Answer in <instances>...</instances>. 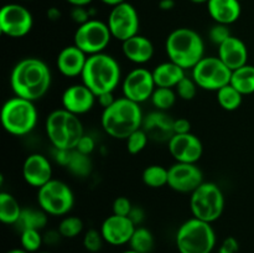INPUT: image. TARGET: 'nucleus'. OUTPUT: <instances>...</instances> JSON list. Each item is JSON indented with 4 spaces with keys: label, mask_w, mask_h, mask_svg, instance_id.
<instances>
[{
    "label": "nucleus",
    "mask_w": 254,
    "mask_h": 253,
    "mask_svg": "<svg viewBox=\"0 0 254 253\" xmlns=\"http://www.w3.org/2000/svg\"><path fill=\"white\" fill-rule=\"evenodd\" d=\"M52 77L42 60L26 57L17 62L10 74V86L16 97L36 102L49 92Z\"/></svg>",
    "instance_id": "1"
},
{
    "label": "nucleus",
    "mask_w": 254,
    "mask_h": 253,
    "mask_svg": "<svg viewBox=\"0 0 254 253\" xmlns=\"http://www.w3.org/2000/svg\"><path fill=\"white\" fill-rule=\"evenodd\" d=\"M143 112L138 103L122 97L103 109L101 123L104 131L114 139L126 140L131 133L141 128Z\"/></svg>",
    "instance_id": "2"
},
{
    "label": "nucleus",
    "mask_w": 254,
    "mask_h": 253,
    "mask_svg": "<svg viewBox=\"0 0 254 253\" xmlns=\"http://www.w3.org/2000/svg\"><path fill=\"white\" fill-rule=\"evenodd\" d=\"M82 83L88 87L97 97L113 92L121 82L122 72L118 61L108 54L88 56L81 74Z\"/></svg>",
    "instance_id": "3"
},
{
    "label": "nucleus",
    "mask_w": 254,
    "mask_h": 253,
    "mask_svg": "<svg viewBox=\"0 0 254 253\" xmlns=\"http://www.w3.org/2000/svg\"><path fill=\"white\" fill-rule=\"evenodd\" d=\"M169 60L184 69H192L205 57V42L200 34L189 27H179L169 34L165 42Z\"/></svg>",
    "instance_id": "4"
},
{
    "label": "nucleus",
    "mask_w": 254,
    "mask_h": 253,
    "mask_svg": "<svg viewBox=\"0 0 254 253\" xmlns=\"http://www.w3.org/2000/svg\"><path fill=\"white\" fill-rule=\"evenodd\" d=\"M45 130L55 149L73 150L84 135L83 124L79 117L64 108L56 109L47 116Z\"/></svg>",
    "instance_id": "5"
},
{
    "label": "nucleus",
    "mask_w": 254,
    "mask_h": 253,
    "mask_svg": "<svg viewBox=\"0 0 254 253\" xmlns=\"http://www.w3.org/2000/svg\"><path fill=\"white\" fill-rule=\"evenodd\" d=\"M175 241L180 253H212L216 233L211 223L192 217L179 227Z\"/></svg>",
    "instance_id": "6"
},
{
    "label": "nucleus",
    "mask_w": 254,
    "mask_h": 253,
    "mask_svg": "<svg viewBox=\"0 0 254 253\" xmlns=\"http://www.w3.org/2000/svg\"><path fill=\"white\" fill-rule=\"evenodd\" d=\"M1 124L5 130L15 136H22L34 130L37 123L35 102L21 97L7 99L1 108Z\"/></svg>",
    "instance_id": "7"
},
{
    "label": "nucleus",
    "mask_w": 254,
    "mask_h": 253,
    "mask_svg": "<svg viewBox=\"0 0 254 253\" xmlns=\"http://www.w3.org/2000/svg\"><path fill=\"white\" fill-rule=\"evenodd\" d=\"M192 217L212 223L222 216L225 210V195L215 183L203 181L190 197Z\"/></svg>",
    "instance_id": "8"
},
{
    "label": "nucleus",
    "mask_w": 254,
    "mask_h": 253,
    "mask_svg": "<svg viewBox=\"0 0 254 253\" xmlns=\"http://www.w3.org/2000/svg\"><path fill=\"white\" fill-rule=\"evenodd\" d=\"M37 202L47 215L64 216L73 208V191L64 181L52 179L39 189Z\"/></svg>",
    "instance_id": "9"
},
{
    "label": "nucleus",
    "mask_w": 254,
    "mask_h": 253,
    "mask_svg": "<svg viewBox=\"0 0 254 253\" xmlns=\"http://www.w3.org/2000/svg\"><path fill=\"white\" fill-rule=\"evenodd\" d=\"M232 71L213 56H205L192 68V78L198 88L205 91H216L231 83Z\"/></svg>",
    "instance_id": "10"
},
{
    "label": "nucleus",
    "mask_w": 254,
    "mask_h": 253,
    "mask_svg": "<svg viewBox=\"0 0 254 253\" xmlns=\"http://www.w3.org/2000/svg\"><path fill=\"white\" fill-rule=\"evenodd\" d=\"M112 34L107 22L97 19L79 25L74 32V44L86 55H97L104 52L111 42Z\"/></svg>",
    "instance_id": "11"
},
{
    "label": "nucleus",
    "mask_w": 254,
    "mask_h": 253,
    "mask_svg": "<svg viewBox=\"0 0 254 253\" xmlns=\"http://www.w3.org/2000/svg\"><path fill=\"white\" fill-rule=\"evenodd\" d=\"M107 24H108L109 30H111L112 37L123 42L138 35V11L131 4L123 1L112 7Z\"/></svg>",
    "instance_id": "12"
},
{
    "label": "nucleus",
    "mask_w": 254,
    "mask_h": 253,
    "mask_svg": "<svg viewBox=\"0 0 254 253\" xmlns=\"http://www.w3.org/2000/svg\"><path fill=\"white\" fill-rule=\"evenodd\" d=\"M34 17L29 9L20 4H6L0 10V30L11 39H21L32 29Z\"/></svg>",
    "instance_id": "13"
},
{
    "label": "nucleus",
    "mask_w": 254,
    "mask_h": 253,
    "mask_svg": "<svg viewBox=\"0 0 254 253\" xmlns=\"http://www.w3.org/2000/svg\"><path fill=\"white\" fill-rule=\"evenodd\" d=\"M156 88L154 81L153 71L138 67L134 68L124 77L122 83L123 97L140 104L151 98L154 91Z\"/></svg>",
    "instance_id": "14"
},
{
    "label": "nucleus",
    "mask_w": 254,
    "mask_h": 253,
    "mask_svg": "<svg viewBox=\"0 0 254 253\" xmlns=\"http://www.w3.org/2000/svg\"><path fill=\"white\" fill-rule=\"evenodd\" d=\"M203 183V174L196 164L175 163L169 168L168 186L176 192L192 193Z\"/></svg>",
    "instance_id": "15"
},
{
    "label": "nucleus",
    "mask_w": 254,
    "mask_h": 253,
    "mask_svg": "<svg viewBox=\"0 0 254 253\" xmlns=\"http://www.w3.org/2000/svg\"><path fill=\"white\" fill-rule=\"evenodd\" d=\"M168 145L169 151L176 163L196 164L203 153L202 143L192 133L175 134L169 140Z\"/></svg>",
    "instance_id": "16"
},
{
    "label": "nucleus",
    "mask_w": 254,
    "mask_h": 253,
    "mask_svg": "<svg viewBox=\"0 0 254 253\" xmlns=\"http://www.w3.org/2000/svg\"><path fill=\"white\" fill-rule=\"evenodd\" d=\"M136 226L133 221L126 216L112 215L103 221L101 226V233L104 242L112 246H123L129 243Z\"/></svg>",
    "instance_id": "17"
},
{
    "label": "nucleus",
    "mask_w": 254,
    "mask_h": 253,
    "mask_svg": "<svg viewBox=\"0 0 254 253\" xmlns=\"http://www.w3.org/2000/svg\"><path fill=\"white\" fill-rule=\"evenodd\" d=\"M97 101V96L88 88L81 84H72L64 89L62 94V107L66 111L81 116L93 108Z\"/></svg>",
    "instance_id": "18"
},
{
    "label": "nucleus",
    "mask_w": 254,
    "mask_h": 253,
    "mask_svg": "<svg viewBox=\"0 0 254 253\" xmlns=\"http://www.w3.org/2000/svg\"><path fill=\"white\" fill-rule=\"evenodd\" d=\"M22 176L26 184L40 189L52 180V166L42 154H30L22 164Z\"/></svg>",
    "instance_id": "19"
},
{
    "label": "nucleus",
    "mask_w": 254,
    "mask_h": 253,
    "mask_svg": "<svg viewBox=\"0 0 254 253\" xmlns=\"http://www.w3.org/2000/svg\"><path fill=\"white\" fill-rule=\"evenodd\" d=\"M141 129L149 136V140L158 143H169L175 135L174 131V119L166 114V112L155 111L144 117Z\"/></svg>",
    "instance_id": "20"
},
{
    "label": "nucleus",
    "mask_w": 254,
    "mask_h": 253,
    "mask_svg": "<svg viewBox=\"0 0 254 253\" xmlns=\"http://www.w3.org/2000/svg\"><path fill=\"white\" fill-rule=\"evenodd\" d=\"M87 55L76 45L66 46L60 51L56 59L57 69L64 77L81 76L87 62Z\"/></svg>",
    "instance_id": "21"
},
{
    "label": "nucleus",
    "mask_w": 254,
    "mask_h": 253,
    "mask_svg": "<svg viewBox=\"0 0 254 253\" xmlns=\"http://www.w3.org/2000/svg\"><path fill=\"white\" fill-rule=\"evenodd\" d=\"M218 59L231 71H235L248 63V49L242 40L236 36H230L218 46Z\"/></svg>",
    "instance_id": "22"
},
{
    "label": "nucleus",
    "mask_w": 254,
    "mask_h": 253,
    "mask_svg": "<svg viewBox=\"0 0 254 253\" xmlns=\"http://www.w3.org/2000/svg\"><path fill=\"white\" fill-rule=\"evenodd\" d=\"M123 55L136 64H144L150 61L154 56V45L148 37L135 35L122 42Z\"/></svg>",
    "instance_id": "23"
},
{
    "label": "nucleus",
    "mask_w": 254,
    "mask_h": 253,
    "mask_svg": "<svg viewBox=\"0 0 254 253\" xmlns=\"http://www.w3.org/2000/svg\"><path fill=\"white\" fill-rule=\"evenodd\" d=\"M207 10L213 21L228 26L237 21L242 12L240 0H210Z\"/></svg>",
    "instance_id": "24"
},
{
    "label": "nucleus",
    "mask_w": 254,
    "mask_h": 253,
    "mask_svg": "<svg viewBox=\"0 0 254 253\" xmlns=\"http://www.w3.org/2000/svg\"><path fill=\"white\" fill-rule=\"evenodd\" d=\"M154 81L156 87H166V88H175L179 82L186 76L185 69L176 64L173 61H166L158 64L153 69Z\"/></svg>",
    "instance_id": "25"
},
{
    "label": "nucleus",
    "mask_w": 254,
    "mask_h": 253,
    "mask_svg": "<svg viewBox=\"0 0 254 253\" xmlns=\"http://www.w3.org/2000/svg\"><path fill=\"white\" fill-rule=\"evenodd\" d=\"M49 215L42 208H22L19 221L16 222L20 232L24 230H44L47 225Z\"/></svg>",
    "instance_id": "26"
},
{
    "label": "nucleus",
    "mask_w": 254,
    "mask_h": 253,
    "mask_svg": "<svg viewBox=\"0 0 254 253\" xmlns=\"http://www.w3.org/2000/svg\"><path fill=\"white\" fill-rule=\"evenodd\" d=\"M19 201L9 192H0V220L5 225H16L21 215Z\"/></svg>",
    "instance_id": "27"
},
{
    "label": "nucleus",
    "mask_w": 254,
    "mask_h": 253,
    "mask_svg": "<svg viewBox=\"0 0 254 253\" xmlns=\"http://www.w3.org/2000/svg\"><path fill=\"white\" fill-rule=\"evenodd\" d=\"M243 96L254 93V66L245 64L243 67L232 71L231 83Z\"/></svg>",
    "instance_id": "28"
},
{
    "label": "nucleus",
    "mask_w": 254,
    "mask_h": 253,
    "mask_svg": "<svg viewBox=\"0 0 254 253\" xmlns=\"http://www.w3.org/2000/svg\"><path fill=\"white\" fill-rule=\"evenodd\" d=\"M141 179H143V183L148 188H164V186L168 185L169 169L164 168L161 165H149L148 168L144 169Z\"/></svg>",
    "instance_id": "29"
},
{
    "label": "nucleus",
    "mask_w": 254,
    "mask_h": 253,
    "mask_svg": "<svg viewBox=\"0 0 254 253\" xmlns=\"http://www.w3.org/2000/svg\"><path fill=\"white\" fill-rule=\"evenodd\" d=\"M72 175L77 178H87L92 173V160L89 155L73 149L68 165L66 166Z\"/></svg>",
    "instance_id": "30"
},
{
    "label": "nucleus",
    "mask_w": 254,
    "mask_h": 253,
    "mask_svg": "<svg viewBox=\"0 0 254 253\" xmlns=\"http://www.w3.org/2000/svg\"><path fill=\"white\" fill-rule=\"evenodd\" d=\"M154 245H155V240H154L153 233L145 227H136L129 241L130 250L139 253H150Z\"/></svg>",
    "instance_id": "31"
},
{
    "label": "nucleus",
    "mask_w": 254,
    "mask_h": 253,
    "mask_svg": "<svg viewBox=\"0 0 254 253\" xmlns=\"http://www.w3.org/2000/svg\"><path fill=\"white\" fill-rule=\"evenodd\" d=\"M243 94L240 93L232 84L222 87L217 91V102L225 111H236L242 104Z\"/></svg>",
    "instance_id": "32"
},
{
    "label": "nucleus",
    "mask_w": 254,
    "mask_h": 253,
    "mask_svg": "<svg viewBox=\"0 0 254 253\" xmlns=\"http://www.w3.org/2000/svg\"><path fill=\"white\" fill-rule=\"evenodd\" d=\"M176 92L173 88H166V87H156L151 96V103L155 107L156 111L166 112L173 108L176 102Z\"/></svg>",
    "instance_id": "33"
},
{
    "label": "nucleus",
    "mask_w": 254,
    "mask_h": 253,
    "mask_svg": "<svg viewBox=\"0 0 254 253\" xmlns=\"http://www.w3.org/2000/svg\"><path fill=\"white\" fill-rule=\"evenodd\" d=\"M21 248L29 253H37L44 245V235L39 230H24L20 233Z\"/></svg>",
    "instance_id": "34"
},
{
    "label": "nucleus",
    "mask_w": 254,
    "mask_h": 253,
    "mask_svg": "<svg viewBox=\"0 0 254 253\" xmlns=\"http://www.w3.org/2000/svg\"><path fill=\"white\" fill-rule=\"evenodd\" d=\"M57 230L64 238H74L83 231V221L77 216H66L62 218Z\"/></svg>",
    "instance_id": "35"
},
{
    "label": "nucleus",
    "mask_w": 254,
    "mask_h": 253,
    "mask_svg": "<svg viewBox=\"0 0 254 253\" xmlns=\"http://www.w3.org/2000/svg\"><path fill=\"white\" fill-rule=\"evenodd\" d=\"M127 141V150L131 154V155H136V154L141 153L148 145L149 136L146 135L145 131L143 129H138L134 133H131L128 138L126 139Z\"/></svg>",
    "instance_id": "36"
},
{
    "label": "nucleus",
    "mask_w": 254,
    "mask_h": 253,
    "mask_svg": "<svg viewBox=\"0 0 254 253\" xmlns=\"http://www.w3.org/2000/svg\"><path fill=\"white\" fill-rule=\"evenodd\" d=\"M198 86L196 84V82L193 81L192 77L185 76L180 82H179L178 86L175 87L176 94L179 96V98L184 99V101H191L196 97L197 93Z\"/></svg>",
    "instance_id": "37"
},
{
    "label": "nucleus",
    "mask_w": 254,
    "mask_h": 253,
    "mask_svg": "<svg viewBox=\"0 0 254 253\" xmlns=\"http://www.w3.org/2000/svg\"><path fill=\"white\" fill-rule=\"evenodd\" d=\"M104 238L102 236L101 231L94 230V228H91V230L87 231L83 236V246L88 252L96 253L99 252L103 247Z\"/></svg>",
    "instance_id": "38"
},
{
    "label": "nucleus",
    "mask_w": 254,
    "mask_h": 253,
    "mask_svg": "<svg viewBox=\"0 0 254 253\" xmlns=\"http://www.w3.org/2000/svg\"><path fill=\"white\" fill-rule=\"evenodd\" d=\"M231 35V30L228 29V25H223V24H217L216 22L212 27L208 31V37H210L211 42L216 46H220L222 45L226 40L228 39Z\"/></svg>",
    "instance_id": "39"
},
{
    "label": "nucleus",
    "mask_w": 254,
    "mask_h": 253,
    "mask_svg": "<svg viewBox=\"0 0 254 253\" xmlns=\"http://www.w3.org/2000/svg\"><path fill=\"white\" fill-rule=\"evenodd\" d=\"M133 205H131V201L128 197H124V196H119L114 200L113 202V213L118 216H126L128 217L129 213H130Z\"/></svg>",
    "instance_id": "40"
},
{
    "label": "nucleus",
    "mask_w": 254,
    "mask_h": 253,
    "mask_svg": "<svg viewBox=\"0 0 254 253\" xmlns=\"http://www.w3.org/2000/svg\"><path fill=\"white\" fill-rule=\"evenodd\" d=\"M71 17L79 26V25L89 21L92 19V15L91 11L86 9V6H73V9L71 10Z\"/></svg>",
    "instance_id": "41"
},
{
    "label": "nucleus",
    "mask_w": 254,
    "mask_h": 253,
    "mask_svg": "<svg viewBox=\"0 0 254 253\" xmlns=\"http://www.w3.org/2000/svg\"><path fill=\"white\" fill-rule=\"evenodd\" d=\"M94 148H96V143H94V139L92 138L91 135H87V134H84V135L81 138V140L78 141V144H77L76 150H78V151H81V153L89 155V154L93 153Z\"/></svg>",
    "instance_id": "42"
},
{
    "label": "nucleus",
    "mask_w": 254,
    "mask_h": 253,
    "mask_svg": "<svg viewBox=\"0 0 254 253\" xmlns=\"http://www.w3.org/2000/svg\"><path fill=\"white\" fill-rule=\"evenodd\" d=\"M240 250V243L235 237H227L222 241L218 248V253H237Z\"/></svg>",
    "instance_id": "43"
},
{
    "label": "nucleus",
    "mask_w": 254,
    "mask_h": 253,
    "mask_svg": "<svg viewBox=\"0 0 254 253\" xmlns=\"http://www.w3.org/2000/svg\"><path fill=\"white\" fill-rule=\"evenodd\" d=\"M71 155L72 150H68V149H55V160L57 164L64 166V168L68 165Z\"/></svg>",
    "instance_id": "44"
},
{
    "label": "nucleus",
    "mask_w": 254,
    "mask_h": 253,
    "mask_svg": "<svg viewBox=\"0 0 254 253\" xmlns=\"http://www.w3.org/2000/svg\"><path fill=\"white\" fill-rule=\"evenodd\" d=\"M174 131L175 134L191 133V123L186 118L174 119Z\"/></svg>",
    "instance_id": "45"
},
{
    "label": "nucleus",
    "mask_w": 254,
    "mask_h": 253,
    "mask_svg": "<svg viewBox=\"0 0 254 253\" xmlns=\"http://www.w3.org/2000/svg\"><path fill=\"white\" fill-rule=\"evenodd\" d=\"M61 238H64L60 233L59 230H50L44 233V243L47 246H56L59 245Z\"/></svg>",
    "instance_id": "46"
},
{
    "label": "nucleus",
    "mask_w": 254,
    "mask_h": 253,
    "mask_svg": "<svg viewBox=\"0 0 254 253\" xmlns=\"http://www.w3.org/2000/svg\"><path fill=\"white\" fill-rule=\"evenodd\" d=\"M128 217L130 218V220L133 221L134 225L138 227V225H140V223L144 221L145 213H144V210L141 207H139V206H133V208H131V211H130V213H129Z\"/></svg>",
    "instance_id": "47"
},
{
    "label": "nucleus",
    "mask_w": 254,
    "mask_h": 253,
    "mask_svg": "<svg viewBox=\"0 0 254 253\" xmlns=\"http://www.w3.org/2000/svg\"><path fill=\"white\" fill-rule=\"evenodd\" d=\"M97 101H98L99 106L103 107L104 109V108H108L109 106H112V104L116 102V98H114L113 96V92H108V93L99 94V96L97 97Z\"/></svg>",
    "instance_id": "48"
},
{
    "label": "nucleus",
    "mask_w": 254,
    "mask_h": 253,
    "mask_svg": "<svg viewBox=\"0 0 254 253\" xmlns=\"http://www.w3.org/2000/svg\"><path fill=\"white\" fill-rule=\"evenodd\" d=\"M159 7L164 11H169V10H173L175 7V1L174 0H160Z\"/></svg>",
    "instance_id": "49"
},
{
    "label": "nucleus",
    "mask_w": 254,
    "mask_h": 253,
    "mask_svg": "<svg viewBox=\"0 0 254 253\" xmlns=\"http://www.w3.org/2000/svg\"><path fill=\"white\" fill-rule=\"evenodd\" d=\"M47 17H49V20H51V21H56V20H59L60 17H61V11H60L57 7H50V9L47 10Z\"/></svg>",
    "instance_id": "50"
},
{
    "label": "nucleus",
    "mask_w": 254,
    "mask_h": 253,
    "mask_svg": "<svg viewBox=\"0 0 254 253\" xmlns=\"http://www.w3.org/2000/svg\"><path fill=\"white\" fill-rule=\"evenodd\" d=\"M68 4H71L72 6H87V5L91 4L93 0H66Z\"/></svg>",
    "instance_id": "51"
},
{
    "label": "nucleus",
    "mask_w": 254,
    "mask_h": 253,
    "mask_svg": "<svg viewBox=\"0 0 254 253\" xmlns=\"http://www.w3.org/2000/svg\"><path fill=\"white\" fill-rule=\"evenodd\" d=\"M102 2H104L106 5H109V6H116V5L121 4V2H123L124 0H101Z\"/></svg>",
    "instance_id": "52"
},
{
    "label": "nucleus",
    "mask_w": 254,
    "mask_h": 253,
    "mask_svg": "<svg viewBox=\"0 0 254 253\" xmlns=\"http://www.w3.org/2000/svg\"><path fill=\"white\" fill-rule=\"evenodd\" d=\"M6 253H29L27 251H25L24 248H12V250H9Z\"/></svg>",
    "instance_id": "53"
},
{
    "label": "nucleus",
    "mask_w": 254,
    "mask_h": 253,
    "mask_svg": "<svg viewBox=\"0 0 254 253\" xmlns=\"http://www.w3.org/2000/svg\"><path fill=\"white\" fill-rule=\"evenodd\" d=\"M190 1L195 2V4H203V2H208L210 0H190Z\"/></svg>",
    "instance_id": "54"
},
{
    "label": "nucleus",
    "mask_w": 254,
    "mask_h": 253,
    "mask_svg": "<svg viewBox=\"0 0 254 253\" xmlns=\"http://www.w3.org/2000/svg\"><path fill=\"white\" fill-rule=\"evenodd\" d=\"M122 253H139V252H136V251H133V250H128V251H124V252Z\"/></svg>",
    "instance_id": "55"
},
{
    "label": "nucleus",
    "mask_w": 254,
    "mask_h": 253,
    "mask_svg": "<svg viewBox=\"0 0 254 253\" xmlns=\"http://www.w3.org/2000/svg\"><path fill=\"white\" fill-rule=\"evenodd\" d=\"M37 253H49V252H37Z\"/></svg>",
    "instance_id": "56"
},
{
    "label": "nucleus",
    "mask_w": 254,
    "mask_h": 253,
    "mask_svg": "<svg viewBox=\"0 0 254 253\" xmlns=\"http://www.w3.org/2000/svg\"><path fill=\"white\" fill-rule=\"evenodd\" d=\"M240 1H242V0H240Z\"/></svg>",
    "instance_id": "57"
}]
</instances>
